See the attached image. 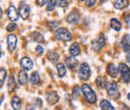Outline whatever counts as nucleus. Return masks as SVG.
<instances>
[{
    "label": "nucleus",
    "mask_w": 130,
    "mask_h": 110,
    "mask_svg": "<svg viewBox=\"0 0 130 110\" xmlns=\"http://www.w3.org/2000/svg\"><path fill=\"white\" fill-rule=\"evenodd\" d=\"M81 91L84 95V97H85V99H86V101L89 104H94L96 102V100H97L96 94L88 84H83L82 85Z\"/></svg>",
    "instance_id": "f257e3e1"
},
{
    "label": "nucleus",
    "mask_w": 130,
    "mask_h": 110,
    "mask_svg": "<svg viewBox=\"0 0 130 110\" xmlns=\"http://www.w3.org/2000/svg\"><path fill=\"white\" fill-rule=\"evenodd\" d=\"M54 38L56 40H59V41L67 42V41H69V40L72 39V34L68 31L66 28L61 27V28H58L55 31V33H54Z\"/></svg>",
    "instance_id": "f03ea898"
},
{
    "label": "nucleus",
    "mask_w": 130,
    "mask_h": 110,
    "mask_svg": "<svg viewBox=\"0 0 130 110\" xmlns=\"http://www.w3.org/2000/svg\"><path fill=\"white\" fill-rule=\"evenodd\" d=\"M119 73L121 74V81L124 83L130 82V68L125 63H119L118 65Z\"/></svg>",
    "instance_id": "7ed1b4c3"
},
{
    "label": "nucleus",
    "mask_w": 130,
    "mask_h": 110,
    "mask_svg": "<svg viewBox=\"0 0 130 110\" xmlns=\"http://www.w3.org/2000/svg\"><path fill=\"white\" fill-rule=\"evenodd\" d=\"M106 89H107V95L112 98V99H117L120 97V93H119V90H118V86H117V83L116 82H109L107 85H106Z\"/></svg>",
    "instance_id": "20e7f679"
},
{
    "label": "nucleus",
    "mask_w": 130,
    "mask_h": 110,
    "mask_svg": "<svg viewBox=\"0 0 130 110\" xmlns=\"http://www.w3.org/2000/svg\"><path fill=\"white\" fill-rule=\"evenodd\" d=\"M90 74H91V71H90V67H89L88 63H81L79 66V71H78L79 78L81 80H87L90 77Z\"/></svg>",
    "instance_id": "39448f33"
},
{
    "label": "nucleus",
    "mask_w": 130,
    "mask_h": 110,
    "mask_svg": "<svg viewBox=\"0 0 130 110\" xmlns=\"http://www.w3.org/2000/svg\"><path fill=\"white\" fill-rule=\"evenodd\" d=\"M18 14L24 20L27 19L29 17V15H30V6L25 1L20 2L19 7H18Z\"/></svg>",
    "instance_id": "423d86ee"
},
{
    "label": "nucleus",
    "mask_w": 130,
    "mask_h": 110,
    "mask_svg": "<svg viewBox=\"0 0 130 110\" xmlns=\"http://www.w3.org/2000/svg\"><path fill=\"white\" fill-rule=\"evenodd\" d=\"M105 42H106L105 36L103 34H100L97 37V39H95V40L92 41V49L95 52H100L103 49V47H104Z\"/></svg>",
    "instance_id": "0eeeda50"
},
{
    "label": "nucleus",
    "mask_w": 130,
    "mask_h": 110,
    "mask_svg": "<svg viewBox=\"0 0 130 110\" xmlns=\"http://www.w3.org/2000/svg\"><path fill=\"white\" fill-rule=\"evenodd\" d=\"M65 20L70 24H77L80 21V14L77 11H72L65 17Z\"/></svg>",
    "instance_id": "6e6552de"
},
{
    "label": "nucleus",
    "mask_w": 130,
    "mask_h": 110,
    "mask_svg": "<svg viewBox=\"0 0 130 110\" xmlns=\"http://www.w3.org/2000/svg\"><path fill=\"white\" fill-rule=\"evenodd\" d=\"M17 45V36L14 34H9L7 36V47L9 52H13Z\"/></svg>",
    "instance_id": "1a4fd4ad"
},
{
    "label": "nucleus",
    "mask_w": 130,
    "mask_h": 110,
    "mask_svg": "<svg viewBox=\"0 0 130 110\" xmlns=\"http://www.w3.org/2000/svg\"><path fill=\"white\" fill-rule=\"evenodd\" d=\"M65 64L67 65V67H69L71 70H76L77 67H78V60L75 59L73 56H70V57H65Z\"/></svg>",
    "instance_id": "9d476101"
},
{
    "label": "nucleus",
    "mask_w": 130,
    "mask_h": 110,
    "mask_svg": "<svg viewBox=\"0 0 130 110\" xmlns=\"http://www.w3.org/2000/svg\"><path fill=\"white\" fill-rule=\"evenodd\" d=\"M7 15H8V18L10 19V21L12 22H15L18 20V12L16 11V8L13 6V5H10L8 7V11H7Z\"/></svg>",
    "instance_id": "9b49d317"
},
{
    "label": "nucleus",
    "mask_w": 130,
    "mask_h": 110,
    "mask_svg": "<svg viewBox=\"0 0 130 110\" xmlns=\"http://www.w3.org/2000/svg\"><path fill=\"white\" fill-rule=\"evenodd\" d=\"M46 100H47L48 104L54 105V104H56V103L58 102L59 96H58V94H57L55 91H50V92H48L47 95H46Z\"/></svg>",
    "instance_id": "f8f14e48"
},
{
    "label": "nucleus",
    "mask_w": 130,
    "mask_h": 110,
    "mask_svg": "<svg viewBox=\"0 0 130 110\" xmlns=\"http://www.w3.org/2000/svg\"><path fill=\"white\" fill-rule=\"evenodd\" d=\"M20 66L24 69V70H30L33 67L32 60L29 57H23L20 61Z\"/></svg>",
    "instance_id": "ddd939ff"
},
{
    "label": "nucleus",
    "mask_w": 130,
    "mask_h": 110,
    "mask_svg": "<svg viewBox=\"0 0 130 110\" xmlns=\"http://www.w3.org/2000/svg\"><path fill=\"white\" fill-rule=\"evenodd\" d=\"M69 53L73 57L80 55V53H81V47H80V45L78 43H76V42H74L73 44H71V46L69 48Z\"/></svg>",
    "instance_id": "4468645a"
},
{
    "label": "nucleus",
    "mask_w": 130,
    "mask_h": 110,
    "mask_svg": "<svg viewBox=\"0 0 130 110\" xmlns=\"http://www.w3.org/2000/svg\"><path fill=\"white\" fill-rule=\"evenodd\" d=\"M18 81L23 86L27 85V83H28V75H27L25 70H20L18 72Z\"/></svg>",
    "instance_id": "2eb2a0df"
},
{
    "label": "nucleus",
    "mask_w": 130,
    "mask_h": 110,
    "mask_svg": "<svg viewBox=\"0 0 130 110\" xmlns=\"http://www.w3.org/2000/svg\"><path fill=\"white\" fill-rule=\"evenodd\" d=\"M121 45L124 51L128 52L130 51V35L129 34H124L121 40Z\"/></svg>",
    "instance_id": "dca6fc26"
},
{
    "label": "nucleus",
    "mask_w": 130,
    "mask_h": 110,
    "mask_svg": "<svg viewBox=\"0 0 130 110\" xmlns=\"http://www.w3.org/2000/svg\"><path fill=\"white\" fill-rule=\"evenodd\" d=\"M107 73L109 74V76L115 78L117 76V74L119 73V69L114 65L113 63H110L107 65Z\"/></svg>",
    "instance_id": "f3484780"
},
{
    "label": "nucleus",
    "mask_w": 130,
    "mask_h": 110,
    "mask_svg": "<svg viewBox=\"0 0 130 110\" xmlns=\"http://www.w3.org/2000/svg\"><path fill=\"white\" fill-rule=\"evenodd\" d=\"M129 4V1L128 0H115L114 2V8L115 9H118V10H121V9H124L128 6Z\"/></svg>",
    "instance_id": "a211bd4d"
},
{
    "label": "nucleus",
    "mask_w": 130,
    "mask_h": 110,
    "mask_svg": "<svg viewBox=\"0 0 130 110\" xmlns=\"http://www.w3.org/2000/svg\"><path fill=\"white\" fill-rule=\"evenodd\" d=\"M7 88H8V91L9 92H12L16 89V81L15 78L13 76V74H11L8 78V82H7Z\"/></svg>",
    "instance_id": "6ab92c4d"
},
{
    "label": "nucleus",
    "mask_w": 130,
    "mask_h": 110,
    "mask_svg": "<svg viewBox=\"0 0 130 110\" xmlns=\"http://www.w3.org/2000/svg\"><path fill=\"white\" fill-rule=\"evenodd\" d=\"M30 37L32 38L34 41H36L37 43H43V42L45 41L43 35L39 31H33L32 33L30 34Z\"/></svg>",
    "instance_id": "aec40b11"
},
{
    "label": "nucleus",
    "mask_w": 130,
    "mask_h": 110,
    "mask_svg": "<svg viewBox=\"0 0 130 110\" xmlns=\"http://www.w3.org/2000/svg\"><path fill=\"white\" fill-rule=\"evenodd\" d=\"M11 105L13 107L14 110H20L21 109V106H22V102L20 100V98L18 96H13L12 99H11Z\"/></svg>",
    "instance_id": "412c9836"
},
{
    "label": "nucleus",
    "mask_w": 130,
    "mask_h": 110,
    "mask_svg": "<svg viewBox=\"0 0 130 110\" xmlns=\"http://www.w3.org/2000/svg\"><path fill=\"white\" fill-rule=\"evenodd\" d=\"M110 27L115 31H120V29L122 27V24L117 18H112L110 20Z\"/></svg>",
    "instance_id": "4be33fe9"
},
{
    "label": "nucleus",
    "mask_w": 130,
    "mask_h": 110,
    "mask_svg": "<svg viewBox=\"0 0 130 110\" xmlns=\"http://www.w3.org/2000/svg\"><path fill=\"white\" fill-rule=\"evenodd\" d=\"M47 58L49 59V61H51L52 63H56L59 60V54L56 51H48L47 53Z\"/></svg>",
    "instance_id": "5701e85b"
},
{
    "label": "nucleus",
    "mask_w": 130,
    "mask_h": 110,
    "mask_svg": "<svg viewBox=\"0 0 130 110\" xmlns=\"http://www.w3.org/2000/svg\"><path fill=\"white\" fill-rule=\"evenodd\" d=\"M100 108L102 110H115L114 107L112 106V104L106 100V99H102L101 102H100Z\"/></svg>",
    "instance_id": "b1692460"
},
{
    "label": "nucleus",
    "mask_w": 130,
    "mask_h": 110,
    "mask_svg": "<svg viewBox=\"0 0 130 110\" xmlns=\"http://www.w3.org/2000/svg\"><path fill=\"white\" fill-rule=\"evenodd\" d=\"M56 68H57V73H58V76L59 77H63L66 74V67L63 63H58L56 65Z\"/></svg>",
    "instance_id": "393cba45"
},
{
    "label": "nucleus",
    "mask_w": 130,
    "mask_h": 110,
    "mask_svg": "<svg viewBox=\"0 0 130 110\" xmlns=\"http://www.w3.org/2000/svg\"><path fill=\"white\" fill-rule=\"evenodd\" d=\"M30 82L32 83L33 85H37L40 82V75H39V73L37 71L33 72L32 74H31V76H30Z\"/></svg>",
    "instance_id": "a878e982"
},
{
    "label": "nucleus",
    "mask_w": 130,
    "mask_h": 110,
    "mask_svg": "<svg viewBox=\"0 0 130 110\" xmlns=\"http://www.w3.org/2000/svg\"><path fill=\"white\" fill-rule=\"evenodd\" d=\"M95 83H96V85H97L99 89H104L105 86H106V83H105V80L103 78V76H98L95 80Z\"/></svg>",
    "instance_id": "bb28decb"
},
{
    "label": "nucleus",
    "mask_w": 130,
    "mask_h": 110,
    "mask_svg": "<svg viewBox=\"0 0 130 110\" xmlns=\"http://www.w3.org/2000/svg\"><path fill=\"white\" fill-rule=\"evenodd\" d=\"M6 75H7L6 70H5L4 68H1V69H0V79H1V81H0V86H1V87L4 85V81H5V79H6Z\"/></svg>",
    "instance_id": "cd10ccee"
},
{
    "label": "nucleus",
    "mask_w": 130,
    "mask_h": 110,
    "mask_svg": "<svg viewBox=\"0 0 130 110\" xmlns=\"http://www.w3.org/2000/svg\"><path fill=\"white\" fill-rule=\"evenodd\" d=\"M55 6H56V0H49L47 6H46V9H47V11H53L55 9Z\"/></svg>",
    "instance_id": "c85d7f7f"
},
{
    "label": "nucleus",
    "mask_w": 130,
    "mask_h": 110,
    "mask_svg": "<svg viewBox=\"0 0 130 110\" xmlns=\"http://www.w3.org/2000/svg\"><path fill=\"white\" fill-rule=\"evenodd\" d=\"M80 93H82L80 91V88L78 86H74L73 87V91H72V96L74 99H77L79 96H80Z\"/></svg>",
    "instance_id": "c756f323"
},
{
    "label": "nucleus",
    "mask_w": 130,
    "mask_h": 110,
    "mask_svg": "<svg viewBox=\"0 0 130 110\" xmlns=\"http://www.w3.org/2000/svg\"><path fill=\"white\" fill-rule=\"evenodd\" d=\"M17 29V24L15 22H11L6 26V30L8 32H12Z\"/></svg>",
    "instance_id": "7c9ffc66"
},
{
    "label": "nucleus",
    "mask_w": 130,
    "mask_h": 110,
    "mask_svg": "<svg viewBox=\"0 0 130 110\" xmlns=\"http://www.w3.org/2000/svg\"><path fill=\"white\" fill-rule=\"evenodd\" d=\"M56 5H57L58 7L65 8V7L68 5V1H67V0H56Z\"/></svg>",
    "instance_id": "2f4dec72"
},
{
    "label": "nucleus",
    "mask_w": 130,
    "mask_h": 110,
    "mask_svg": "<svg viewBox=\"0 0 130 110\" xmlns=\"http://www.w3.org/2000/svg\"><path fill=\"white\" fill-rule=\"evenodd\" d=\"M47 25L49 26V28H50V30H57L58 28H57V26H58V23L57 22H55V21H49L48 23H47Z\"/></svg>",
    "instance_id": "473e14b6"
},
{
    "label": "nucleus",
    "mask_w": 130,
    "mask_h": 110,
    "mask_svg": "<svg viewBox=\"0 0 130 110\" xmlns=\"http://www.w3.org/2000/svg\"><path fill=\"white\" fill-rule=\"evenodd\" d=\"M35 51H36V53H38L39 55H42V54L44 53V49H43V47H42L41 45H37L36 48H35Z\"/></svg>",
    "instance_id": "72a5a7b5"
},
{
    "label": "nucleus",
    "mask_w": 130,
    "mask_h": 110,
    "mask_svg": "<svg viewBox=\"0 0 130 110\" xmlns=\"http://www.w3.org/2000/svg\"><path fill=\"white\" fill-rule=\"evenodd\" d=\"M97 0H86V6L87 7H93L96 4Z\"/></svg>",
    "instance_id": "f704fd0d"
},
{
    "label": "nucleus",
    "mask_w": 130,
    "mask_h": 110,
    "mask_svg": "<svg viewBox=\"0 0 130 110\" xmlns=\"http://www.w3.org/2000/svg\"><path fill=\"white\" fill-rule=\"evenodd\" d=\"M49 0H36V4L38 5V6H40V7H42V6H44L46 3H48Z\"/></svg>",
    "instance_id": "c9c22d12"
},
{
    "label": "nucleus",
    "mask_w": 130,
    "mask_h": 110,
    "mask_svg": "<svg viewBox=\"0 0 130 110\" xmlns=\"http://www.w3.org/2000/svg\"><path fill=\"white\" fill-rule=\"evenodd\" d=\"M123 18L125 19V21H126L127 25H129L130 24V11L129 12H126V13L123 15Z\"/></svg>",
    "instance_id": "e433bc0d"
},
{
    "label": "nucleus",
    "mask_w": 130,
    "mask_h": 110,
    "mask_svg": "<svg viewBox=\"0 0 130 110\" xmlns=\"http://www.w3.org/2000/svg\"><path fill=\"white\" fill-rule=\"evenodd\" d=\"M35 104H36L37 106H41V105H42V101H41V99H40V98H37V99L35 100Z\"/></svg>",
    "instance_id": "4c0bfd02"
},
{
    "label": "nucleus",
    "mask_w": 130,
    "mask_h": 110,
    "mask_svg": "<svg viewBox=\"0 0 130 110\" xmlns=\"http://www.w3.org/2000/svg\"><path fill=\"white\" fill-rule=\"evenodd\" d=\"M126 61L128 63H130V51H128L127 54H126Z\"/></svg>",
    "instance_id": "58836bf2"
},
{
    "label": "nucleus",
    "mask_w": 130,
    "mask_h": 110,
    "mask_svg": "<svg viewBox=\"0 0 130 110\" xmlns=\"http://www.w3.org/2000/svg\"><path fill=\"white\" fill-rule=\"evenodd\" d=\"M26 110H36V109H35V107H34V106H32V105H27Z\"/></svg>",
    "instance_id": "ea45409f"
},
{
    "label": "nucleus",
    "mask_w": 130,
    "mask_h": 110,
    "mask_svg": "<svg viewBox=\"0 0 130 110\" xmlns=\"http://www.w3.org/2000/svg\"><path fill=\"white\" fill-rule=\"evenodd\" d=\"M1 17H3V10L1 9Z\"/></svg>",
    "instance_id": "a19ab883"
},
{
    "label": "nucleus",
    "mask_w": 130,
    "mask_h": 110,
    "mask_svg": "<svg viewBox=\"0 0 130 110\" xmlns=\"http://www.w3.org/2000/svg\"><path fill=\"white\" fill-rule=\"evenodd\" d=\"M127 98H128V99L130 100V93H128V95H127Z\"/></svg>",
    "instance_id": "79ce46f5"
},
{
    "label": "nucleus",
    "mask_w": 130,
    "mask_h": 110,
    "mask_svg": "<svg viewBox=\"0 0 130 110\" xmlns=\"http://www.w3.org/2000/svg\"><path fill=\"white\" fill-rule=\"evenodd\" d=\"M101 1H102V2H105V1H107V0H101Z\"/></svg>",
    "instance_id": "37998d69"
},
{
    "label": "nucleus",
    "mask_w": 130,
    "mask_h": 110,
    "mask_svg": "<svg viewBox=\"0 0 130 110\" xmlns=\"http://www.w3.org/2000/svg\"><path fill=\"white\" fill-rule=\"evenodd\" d=\"M80 1H85V0H80Z\"/></svg>",
    "instance_id": "c03bdc74"
}]
</instances>
